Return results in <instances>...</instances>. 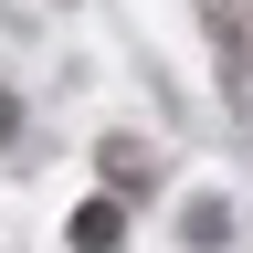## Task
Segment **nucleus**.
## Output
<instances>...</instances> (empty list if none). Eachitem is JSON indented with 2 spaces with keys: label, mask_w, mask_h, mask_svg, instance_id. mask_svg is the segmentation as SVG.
<instances>
[{
  "label": "nucleus",
  "mask_w": 253,
  "mask_h": 253,
  "mask_svg": "<svg viewBox=\"0 0 253 253\" xmlns=\"http://www.w3.org/2000/svg\"><path fill=\"white\" fill-rule=\"evenodd\" d=\"M74 243H84V253H116V243H126V211H116V201H84V211H74Z\"/></svg>",
  "instance_id": "obj_1"
}]
</instances>
